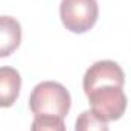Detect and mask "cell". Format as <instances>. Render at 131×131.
Segmentation results:
<instances>
[{
  "label": "cell",
  "mask_w": 131,
  "mask_h": 131,
  "mask_svg": "<svg viewBox=\"0 0 131 131\" xmlns=\"http://www.w3.org/2000/svg\"><path fill=\"white\" fill-rule=\"evenodd\" d=\"M70 93L63 84L55 81H44L34 87L29 107L35 116L49 114L64 119L70 110Z\"/></svg>",
  "instance_id": "obj_1"
},
{
  "label": "cell",
  "mask_w": 131,
  "mask_h": 131,
  "mask_svg": "<svg viewBox=\"0 0 131 131\" xmlns=\"http://www.w3.org/2000/svg\"><path fill=\"white\" fill-rule=\"evenodd\" d=\"M61 21L70 32L84 34L90 31L99 15L96 0H61Z\"/></svg>",
  "instance_id": "obj_2"
},
{
  "label": "cell",
  "mask_w": 131,
  "mask_h": 131,
  "mask_svg": "<svg viewBox=\"0 0 131 131\" xmlns=\"http://www.w3.org/2000/svg\"><path fill=\"white\" fill-rule=\"evenodd\" d=\"M87 98L92 105V111L105 122L121 119L127 110V96L122 87L102 85L92 90Z\"/></svg>",
  "instance_id": "obj_3"
},
{
  "label": "cell",
  "mask_w": 131,
  "mask_h": 131,
  "mask_svg": "<svg viewBox=\"0 0 131 131\" xmlns=\"http://www.w3.org/2000/svg\"><path fill=\"white\" fill-rule=\"evenodd\" d=\"M125 84V75L121 66L114 61L104 60L98 61L85 72L82 79V87L85 95H89L92 90L102 87V85H114V87H124Z\"/></svg>",
  "instance_id": "obj_4"
},
{
  "label": "cell",
  "mask_w": 131,
  "mask_h": 131,
  "mask_svg": "<svg viewBox=\"0 0 131 131\" xmlns=\"http://www.w3.org/2000/svg\"><path fill=\"white\" fill-rule=\"evenodd\" d=\"M21 41V26L9 15H0V58L9 57Z\"/></svg>",
  "instance_id": "obj_5"
},
{
  "label": "cell",
  "mask_w": 131,
  "mask_h": 131,
  "mask_svg": "<svg viewBox=\"0 0 131 131\" xmlns=\"http://www.w3.org/2000/svg\"><path fill=\"white\" fill-rule=\"evenodd\" d=\"M21 78L14 67H0V107L8 108L14 105L20 95Z\"/></svg>",
  "instance_id": "obj_6"
},
{
  "label": "cell",
  "mask_w": 131,
  "mask_h": 131,
  "mask_svg": "<svg viewBox=\"0 0 131 131\" xmlns=\"http://www.w3.org/2000/svg\"><path fill=\"white\" fill-rule=\"evenodd\" d=\"M75 131H110L105 121L98 117L93 111H82L76 119Z\"/></svg>",
  "instance_id": "obj_7"
},
{
  "label": "cell",
  "mask_w": 131,
  "mask_h": 131,
  "mask_svg": "<svg viewBox=\"0 0 131 131\" xmlns=\"http://www.w3.org/2000/svg\"><path fill=\"white\" fill-rule=\"evenodd\" d=\"M31 131H66V124L61 117L41 114L35 116Z\"/></svg>",
  "instance_id": "obj_8"
}]
</instances>
